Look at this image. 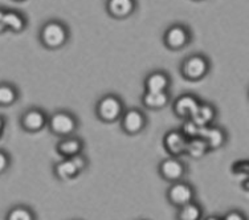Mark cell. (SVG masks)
Listing matches in <instances>:
<instances>
[{
    "mask_svg": "<svg viewBox=\"0 0 249 220\" xmlns=\"http://www.w3.org/2000/svg\"><path fill=\"white\" fill-rule=\"evenodd\" d=\"M180 131H182L184 137L187 139L195 138V137H199V133H200V128L197 126L192 120H186L183 122L182 128H180Z\"/></svg>",
    "mask_w": 249,
    "mask_h": 220,
    "instance_id": "obj_24",
    "label": "cell"
},
{
    "mask_svg": "<svg viewBox=\"0 0 249 220\" xmlns=\"http://www.w3.org/2000/svg\"><path fill=\"white\" fill-rule=\"evenodd\" d=\"M217 118V109L211 102H203L200 101L197 109L190 120H192L199 128H204L208 125H212Z\"/></svg>",
    "mask_w": 249,
    "mask_h": 220,
    "instance_id": "obj_13",
    "label": "cell"
},
{
    "mask_svg": "<svg viewBox=\"0 0 249 220\" xmlns=\"http://www.w3.org/2000/svg\"><path fill=\"white\" fill-rule=\"evenodd\" d=\"M4 128H5V120L3 117H0V138H1V135L4 133Z\"/></svg>",
    "mask_w": 249,
    "mask_h": 220,
    "instance_id": "obj_30",
    "label": "cell"
},
{
    "mask_svg": "<svg viewBox=\"0 0 249 220\" xmlns=\"http://www.w3.org/2000/svg\"><path fill=\"white\" fill-rule=\"evenodd\" d=\"M49 131L58 138L73 135L78 129V120L72 111L57 110L48 117Z\"/></svg>",
    "mask_w": 249,
    "mask_h": 220,
    "instance_id": "obj_1",
    "label": "cell"
},
{
    "mask_svg": "<svg viewBox=\"0 0 249 220\" xmlns=\"http://www.w3.org/2000/svg\"><path fill=\"white\" fill-rule=\"evenodd\" d=\"M21 128L28 133H38L44 128H47L48 124V115L43 109L38 108H31L27 109L20 118Z\"/></svg>",
    "mask_w": 249,
    "mask_h": 220,
    "instance_id": "obj_6",
    "label": "cell"
},
{
    "mask_svg": "<svg viewBox=\"0 0 249 220\" xmlns=\"http://www.w3.org/2000/svg\"><path fill=\"white\" fill-rule=\"evenodd\" d=\"M199 102H200V100L196 96L190 94V93H184L173 102L174 114L183 121L190 120L195 113V110L197 109Z\"/></svg>",
    "mask_w": 249,
    "mask_h": 220,
    "instance_id": "obj_10",
    "label": "cell"
},
{
    "mask_svg": "<svg viewBox=\"0 0 249 220\" xmlns=\"http://www.w3.org/2000/svg\"><path fill=\"white\" fill-rule=\"evenodd\" d=\"M199 137L204 139L208 145L210 151L211 150H217L221 148L227 144V139H228V134L223 128L220 126H216L215 124L208 125L204 128H200V133Z\"/></svg>",
    "mask_w": 249,
    "mask_h": 220,
    "instance_id": "obj_11",
    "label": "cell"
},
{
    "mask_svg": "<svg viewBox=\"0 0 249 220\" xmlns=\"http://www.w3.org/2000/svg\"><path fill=\"white\" fill-rule=\"evenodd\" d=\"M56 151L61 155L62 158H72L77 154L84 151V141L74 134L60 138V141L56 145Z\"/></svg>",
    "mask_w": 249,
    "mask_h": 220,
    "instance_id": "obj_12",
    "label": "cell"
},
{
    "mask_svg": "<svg viewBox=\"0 0 249 220\" xmlns=\"http://www.w3.org/2000/svg\"><path fill=\"white\" fill-rule=\"evenodd\" d=\"M134 0H109L107 10L115 18H126L134 11Z\"/></svg>",
    "mask_w": 249,
    "mask_h": 220,
    "instance_id": "obj_18",
    "label": "cell"
},
{
    "mask_svg": "<svg viewBox=\"0 0 249 220\" xmlns=\"http://www.w3.org/2000/svg\"><path fill=\"white\" fill-rule=\"evenodd\" d=\"M121 129L129 135H137L142 133L147 126V117L143 111L137 108L124 110L120 118Z\"/></svg>",
    "mask_w": 249,
    "mask_h": 220,
    "instance_id": "obj_3",
    "label": "cell"
},
{
    "mask_svg": "<svg viewBox=\"0 0 249 220\" xmlns=\"http://www.w3.org/2000/svg\"><path fill=\"white\" fill-rule=\"evenodd\" d=\"M187 170L188 168H187L186 163L177 157H168V158L163 159L162 162L159 163L158 167L159 175L170 183L183 181V178L187 174Z\"/></svg>",
    "mask_w": 249,
    "mask_h": 220,
    "instance_id": "obj_5",
    "label": "cell"
},
{
    "mask_svg": "<svg viewBox=\"0 0 249 220\" xmlns=\"http://www.w3.org/2000/svg\"><path fill=\"white\" fill-rule=\"evenodd\" d=\"M203 208L196 202H190L184 206L178 207L177 220H201Z\"/></svg>",
    "mask_w": 249,
    "mask_h": 220,
    "instance_id": "obj_19",
    "label": "cell"
},
{
    "mask_svg": "<svg viewBox=\"0 0 249 220\" xmlns=\"http://www.w3.org/2000/svg\"><path fill=\"white\" fill-rule=\"evenodd\" d=\"M24 19L16 12H4V25L5 28H10L12 31L19 32L24 28Z\"/></svg>",
    "mask_w": 249,
    "mask_h": 220,
    "instance_id": "obj_23",
    "label": "cell"
},
{
    "mask_svg": "<svg viewBox=\"0 0 249 220\" xmlns=\"http://www.w3.org/2000/svg\"><path fill=\"white\" fill-rule=\"evenodd\" d=\"M5 29L4 25V12L0 10V32H3Z\"/></svg>",
    "mask_w": 249,
    "mask_h": 220,
    "instance_id": "obj_29",
    "label": "cell"
},
{
    "mask_svg": "<svg viewBox=\"0 0 249 220\" xmlns=\"http://www.w3.org/2000/svg\"><path fill=\"white\" fill-rule=\"evenodd\" d=\"M170 101V94L168 92H162V93H151V92H144L142 96V104L146 109L150 110H160L166 108V105Z\"/></svg>",
    "mask_w": 249,
    "mask_h": 220,
    "instance_id": "obj_17",
    "label": "cell"
},
{
    "mask_svg": "<svg viewBox=\"0 0 249 220\" xmlns=\"http://www.w3.org/2000/svg\"><path fill=\"white\" fill-rule=\"evenodd\" d=\"M187 142H188V139L179 129L168 130L163 137V147L170 154V157L179 158L183 154H186Z\"/></svg>",
    "mask_w": 249,
    "mask_h": 220,
    "instance_id": "obj_9",
    "label": "cell"
},
{
    "mask_svg": "<svg viewBox=\"0 0 249 220\" xmlns=\"http://www.w3.org/2000/svg\"><path fill=\"white\" fill-rule=\"evenodd\" d=\"M201 220H221V218L217 215H210V216H206L204 219H201Z\"/></svg>",
    "mask_w": 249,
    "mask_h": 220,
    "instance_id": "obj_31",
    "label": "cell"
},
{
    "mask_svg": "<svg viewBox=\"0 0 249 220\" xmlns=\"http://www.w3.org/2000/svg\"><path fill=\"white\" fill-rule=\"evenodd\" d=\"M208 69H210L208 61L199 55L188 57L182 65L183 76L186 77L187 80H191V81L201 80L208 73Z\"/></svg>",
    "mask_w": 249,
    "mask_h": 220,
    "instance_id": "obj_8",
    "label": "cell"
},
{
    "mask_svg": "<svg viewBox=\"0 0 249 220\" xmlns=\"http://www.w3.org/2000/svg\"><path fill=\"white\" fill-rule=\"evenodd\" d=\"M208 153H210L208 145L201 137L188 139L186 147V154L188 157H191L194 159H200L203 157H206Z\"/></svg>",
    "mask_w": 249,
    "mask_h": 220,
    "instance_id": "obj_20",
    "label": "cell"
},
{
    "mask_svg": "<svg viewBox=\"0 0 249 220\" xmlns=\"http://www.w3.org/2000/svg\"><path fill=\"white\" fill-rule=\"evenodd\" d=\"M73 161V163L76 165V167L78 168V171L84 172L85 170H87L88 167V165H89V162H88V158L85 157V154L84 153H80V154H77V155H74V157H72L71 158Z\"/></svg>",
    "mask_w": 249,
    "mask_h": 220,
    "instance_id": "obj_25",
    "label": "cell"
},
{
    "mask_svg": "<svg viewBox=\"0 0 249 220\" xmlns=\"http://www.w3.org/2000/svg\"><path fill=\"white\" fill-rule=\"evenodd\" d=\"M53 174L61 182H67V181H72L77 178L81 172L78 171L76 165L73 163L71 158H64L62 161L57 162L53 167Z\"/></svg>",
    "mask_w": 249,
    "mask_h": 220,
    "instance_id": "obj_14",
    "label": "cell"
},
{
    "mask_svg": "<svg viewBox=\"0 0 249 220\" xmlns=\"http://www.w3.org/2000/svg\"><path fill=\"white\" fill-rule=\"evenodd\" d=\"M124 111V101L115 94H106L98 100L96 105V114L98 120L106 124H113V122L120 121Z\"/></svg>",
    "mask_w": 249,
    "mask_h": 220,
    "instance_id": "obj_2",
    "label": "cell"
},
{
    "mask_svg": "<svg viewBox=\"0 0 249 220\" xmlns=\"http://www.w3.org/2000/svg\"><path fill=\"white\" fill-rule=\"evenodd\" d=\"M221 220H247V216L239 210H231L221 218Z\"/></svg>",
    "mask_w": 249,
    "mask_h": 220,
    "instance_id": "obj_26",
    "label": "cell"
},
{
    "mask_svg": "<svg viewBox=\"0 0 249 220\" xmlns=\"http://www.w3.org/2000/svg\"><path fill=\"white\" fill-rule=\"evenodd\" d=\"M5 220H36L35 212L27 206H15L7 214Z\"/></svg>",
    "mask_w": 249,
    "mask_h": 220,
    "instance_id": "obj_22",
    "label": "cell"
},
{
    "mask_svg": "<svg viewBox=\"0 0 249 220\" xmlns=\"http://www.w3.org/2000/svg\"><path fill=\"white\" fill-rule=\"evenodd\" d=\"M19 98V93L16 88L10 84H0V105L10 106L15 104Z\"/></svg>",
    "mask_w": 249,
    "mask_h": 220,
    "instance_id": "obj_21",
    "label": "cell"
},
{
    "mask_svg": "<svg viewBox=\"0 0 249 220\" xmlns=\"http://www.w3.org/2000/svg\"><path fill=\"white\" fill-rule=\"evenodd\" d=\"M144 88L146 92H151V93L167 92L170 88V77L164 72L151 73L144 81Z\"/></svg>",
    "mask_w": 249,
    "mask_h": 220,
    "instance_id": "obj_16",
    "label": "cell"
},
{
    "mask_svg": "<svg viewBox=\"0 0 249 220\" xmlns=\"http://www.w3.org/2000/svg\"><path fill=\"white\" fill-rule=\"evenodd\" d=\"M195 188L191 183L184 182V181H178V182L171 183L168 187L166 196L170 204L174 207H182L187 203H190L195 199Z\"/></svg>",
    "mask_w": 249,
    "mask_h": 220,
    "instance_id": "obj_4",
    "label": "cell"
},
{
    "mask_svg": "<svg viewBox=\"0 0 249 220\" xmlns=\"http://www.w3.org/2000/svg\"><path fill=\"white\" fill-rule=\"evenodd\" d=\"M232 167H235L232 170L235 174H245V175H247L249 172L248 161H239V162H236Z\"/></svg>",
    "mask_w": 249,
    "mask_h": 220,
    "instance_id": "obj_27",
    "label": "cell"
},
{
    "mask_svg": "<svg viewBox=\"0 0 249 220\" xmlns=\"http://www.w3.org/2000/svg\"><path fill=\"white\" fill-rule=\"evenodd\" d=\"M188 38H190V35L187 32V29L180 25H174L164 35V41L173 49L183 48L188 43Z\"/></svg>",
    "mask_w": 249,
    "mask_h": 220,
    "instance_id": "obj_15",
    "label": "cell"
},
{
    "mask_svg": "<svg viewBox=\"0 0 249 220\" xmlns=\"http://www.w3.org/2000/svg\"><path fill=\"white\" fill-rule=\"evenodd\" d=\"M67 29L57 21H51L44 25L41 31V40L48 48H58L67 41Z\"/></svg>",
    "mask_w": 249,
    "mask_h": 220,
    "instance_id": "obj_7",
    "label": "cell"
},
{
    "mask_svg": "<svg viewBox=\"0 0 249 220\" xmlns=\"http://www.w3.org/2000/svg\"><path fill=\"white\" fill-rule=\"evenodd\" d=\"M8 166H10V157L0 150V174H3L8 168Z\"/></svg>",
    "mask_w": 249,
    "mask_h": 220,
    "instance_id": "obj_28",
    "label": "cell"
}]
</instances>
